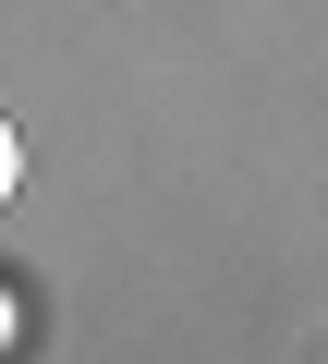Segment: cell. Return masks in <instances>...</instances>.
Wrapping results in <instances>:
<instances>
[{
  "label": "cell",
  "instance_id": "1",
  "mask_svg": "<svg viewBox=\"0 0 328 364\" xmlns=\"http://www.w3.org/2000/svg\"><path fill=\"white\" fill-rule=\"evenodd\" d=\"M13 182H25V146H13V122H0V207H13Z\"/></svg>",
  "mask_w": 328,
  "mask_h": 364
},
{
  "label": "cell",
  "instance_id": "2",
  "mask_svg": "<svg viewBox=\"0 0 328 364\" xmlns=\"http://www.w3.org/2000/svg\"><path fill=\"white\" fill-rule=\"evenodd\" d=\"M0 340H13V304H0Z\"/></svg>",
  "mask_w": 328,
  "mask_h": 364
}]
</instances>
